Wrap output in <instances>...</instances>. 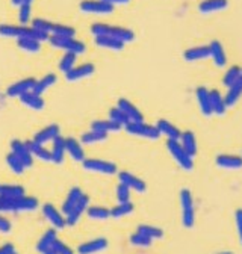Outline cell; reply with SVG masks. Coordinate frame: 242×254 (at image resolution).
Listing matches in <instances>:
<instances>
[{
  "instance_id": "cell-20",
  "label": "cell",
  "mask_w": 242,
  "mask_h": 254,
  "mask_svg": "<svg viewBox=\"0 0 242 254\" xmlns=\"http://www.w3.org/2000/svg\"><path fill=\"white\" fill-rule=\"evenodd\" d=\"M229 6V0H203L198 5V11L201 14H212L223 11Z\"/></svg>"
},
{
  "instance_id": "cell-1",
  "label": "cell",
  "mask_w": 242,
  "mask_h": 254,
  "mask_svg": "<svg viewBox=\"0 0 242 254\" xmlns=\"http://www.w3.org/2000/svg\"><path fill=\"white\" fill-rule=\"evenodd\" d=\"M180 206H182V224L186 229H192L195 224V207L189 189L180 190Z\"/></svg>"
},
{
  "instance_id": "cell-13",
  "label": "cell",
  "mask_w": 242,
  "mask_h": 254,
  "mask_svg": "<svg viewBox=\"0 0 242 254\" xmlns=\"http://www.w3.org/2000/svg\"><path fill=\"white\" fill-rule=\"evenodd\" d=\"M215 162L220 168H224V170H239V168H242V156L220 154V156H217Z\"/></svg>"
},
{
  "instance_id": "cell-27",
  "label": "cell",
  "mask_w": 242,
  "mask_h": 254,
  "mask_svg": "<svg viewBox=\"0 0 242 254\" xmlns=\"http://www.w3.org/2000/svg\"><path fill=\"white\" fill-rule=\"evenodd\" d=\"M109 35L117 38L118 41L121 43H130L135 40V34H133V30L127 29V27H121V26H111V32H109Z\"/></svg>"
},
{
  "instance_id": "cell-40",
  "label": "cell",
  "mask_w": 242,
  "mask_h": 254,
  "mask_svg": "<svg viewBox=\"0 0 242 254\" xmlns=\"http://www.w3.org/2000/svg\"><path fill=\"white\" fill-rule=\"evenodd\" d=\"M74 34H76L74 27L65 26V24H58V23H55V24H53V29H52V35H55V37H67V38H73Z\"/></svg>"
},
{
  "instance_id": "cell-39",
  "label": "cell",
  "mask_w": 242,
  "mask_h": 254,
  "mask_svg": "<svg viewBox=\"0 0 242 254\" xmlns=\"http://www.w3.org/2000/svg\"><path fill=\"white\" fill-rule=\"evenodd\" d=\"M242 76V68L241 67H238V65H233V67H230L227 71H226V74H224V77H223V83H224V86H232L239 77Z\"/></svg>"
},
{
  "instance_id": "cell-50",
  "label": "cell",
  "mask_w": 242,
  "mask_h": 254,
  "mask_svg": "<svg viewBox=\"0 0 242 254\" xmlns=\"http://www.w3.org/2000/svg\"><path fill=\"white\" fill-rule=\"evenodd\" d=\"M52 250L55 251V254H74V251H73L68 245H65L64 242H60V241H58V239L53 242Z\"/></svg>"
},
{
  "instance_id": "cell-49",
  "label": "cell",
  "mask_w": 242,
  "mask_h": 254,
  "mask_svg": "<svg viewBox=\"0 0 242 254\" xmlns=\"http://www.w3.org/2000/svg\"><path fill=\"white\" fill-rule=\"evenodd\" d=\"M91 32H93L94 37H103V35H109L111 32V24L106 23H94L91 26Z\"/></svg>"
},
{
  "instance_id": "cell-60",
  "label": "cell",
  "mask_w": 242,
  "mask_h": 254,
  "mask_svg": "<svg viewBox=\"0 0 242 254\" xmlns=\"http://www.w3.org/2000/svg\"><path fill=\"white\" fill-rule=\"evenodd\" d=\"M14 254H15V253H14Z\"/></svg>"
},
{
  "instance_id": "cell-53",
  "label": "cell",
  "mask_w": 242,
  "mask_h": 254,
  "mask_svg": "<svg viewBox=\"0 0 242 254\" xmlns=\"http://www.w3.org/2000/svg\"><path fill=\"white\" fill-rule=\"evenodd\" d=\"M11 230V224H9V221L5 218V216H0V232H9Z\"/></svg>"
},
{
  "instance_id": "cell-42",
  "label": "cell",
  "mask_w": 242,
  "mask_h": 254,
  "mask_svg": "<svg viewBox=\"0 0 242 254\" xmlns=\"http://www.w3.org/2000/svg\"><path fill=\"white\" fill-rule=\"evenodd\" d=\"M129 241H130V244H132L133 247H138V248H150L151 244H153V241H151L150 238H147V236H144V235L139 233V232L132 233Z\"/></svg>"
},
{
  "instance_id": "cell-7",
  "label": "cell",
  "mask_w": 242,
  "mask_h": 254,
  "mask_svg": "<svg viewBox=\"0 0 242 254\" xmlns=\"http://www.w3.org/2000/svg\"><path fill=\"white\" fill-rule=\"evenodd\" d=\"M118 179H120V183L126 185L130 190H136V192H145L147 190V183L132 173L121 171L118 173Z\"/></svg>"
},
{
  "instance_id": "cell-26",
  "label": "cell",
  "mask_w": 242,
  "mask_h": 254,
  "mask_svg": "<svg viewBox=\"0 0 242 254\" xmlns=\"http://www.w3.org/2000/svg\"><path fill=\"white\" fill-rule=\"evenodd\" d=\"M65 153H67V148H65V139L58 136L56 139H53V148L50 151L52 154V161L55 164H60L64 161L65 157Z\"/></svg>"
},
{
  "instance_id": "cell-29",
  "label": "cell",
  "mask_w": 242,
  "mask_h": 254,
  "mask_svg": "<svg viewBox=\"0 0 242 254\" xmlns=\"http://www.w3.org/2000/svg\"><path fill=\"white\" fill-rule=\"evenodd\" d=\"M91 129L109 133V132H118L121 129V126H118L117 123H114L112 120L108 118V120H96V121H93V124H91Z\"/></svg>"
},
{
  "instance_id": "cell-58",
  "label": "cell",
  "mask_w": 242,
  "mask_h": 254,
  "mask_svg": "<svg viewBox=\"0 0 242 254\" xmlns=\"http://www.w3.org/2000/svg\"><path fill=\"white\" fill-rule=\"evenodd\" d=\"M44 254H55V251H53V250H52V248H50V250H49V251H46V253H44Z\"/></svg>"
},
{
  "instance_id": "cell-48",
  "label": "cell",
  "mask_w": 242,
  "mask_h": 254,
  "mask_svg": "<svg viewBox=\"0 0 242 254\" xmlns=\"http://www.w3.org/2000/svg\"><path fill=\"white\" fill-rule=\"evenodd\" d=\"M6 161H8V165L11 167V170L14 171V173H17V174H20V173H23L24 171V165H23V162L20 161V159L14 154V153H11L8 157H6Z\"/></svg>"
},
{
  "instance_id": "cell-43",
  "label": "cell",
  "mask_w": 242,
  "mask_h": 254,
  "mask_svg": "<svg viewBox=\"0 0 242 254\" xmlns=\"http://www.w3.org/2000/svg\"><path fill=\"white\" fill-rule=\"evenodd\" d=\"M23 26H14V24H0V35L2 37H14L20 38L21 37Z\"/></svg>"
},
{
  "instance_id": "cell-22",
  "label": "cell",
  "mask_w": 242,
  "mask_h": 254,
  "mask_svg": "<svg viewBox=\"0 0 242 254\" xmlns=\"http://www.w3.org/2000/svg\"><path fill=\"white\" fill-rule=\"evenodd\" d=\"M241 97H242V76L232 86H229V91L224 95V100H226L227 108L236 105Z\"/></svg>"
},
{
  "instance_id": "cell-31",
  "label": "cell",
  "mask_w": 242,
  "mask_h": 254,
  "mask_svg": "<svg viewBox=\"0 0 242 254\" xmlns=\"http://www.w3.org/2000/svg\"><path fill=\"white\" fill-rule=\"evenodd\" d=\"M83 195V192H82V189L80 188H73L70 192H68V195H67V198H65V201H64V204H62V212L67 215V213H70V210L76 206V203L79 201V198Z\"/></svg>"
},
{
  "instance_id": "cell-8",
  "label": "cell",
  "mask_w": 242,
  "mask_h": 254,
  "mask_svg": "<svg viewBox=\"0 0 242 254\" xmlns=\"http://www.w3.org/2000/svg\"><path fill=\"white\" fill-rule=\"evenodd\" d=\"M88 206H89V197H88L86 194H83V195L79 198V201L76 203V206L70 210V213H67V216H65L67 226H74V224H77V221H79L80 216L86 212Z\"/></svg>"
},
{
  "instance_id": "cell-46",
  "label": "cell",
  "mask_w": 242,
  "mask_h": 254,
  "mask_svg": "<svg viewBox=\"0 0 242 254\" xmlns=\"http://www.w3.org/2000/svg\"><path fill=\"white\" fill-rule=\"evenodd\" d=\"M117 200H118V203L130 201V189L123 183H118V186H117Z\"/></svg>"
},
{
  "instance_id": "cell-14",
  "label": "cell",
  "mask_w": 242,
  "mask_h": 254,
  "mask_svg": "<svg viewBox=\"0 0 242 254\" xmlns=\"http://www.w3.org/2000/svg\"><path fill=\"white\" fill-rule=\"evenodd\" d=\"M209 50H210V58L214 59L215 62V65L223 68L226 67V64H227V55H226V50L223 47V44L220 41H212L209 44Z\"/></svg>"
},
{
  "instance_id": "cell-11",
  "label": "cell",
  "mask_w": 242,
  "mask_h": 254,
  "mask_svg": "<svg viewBox=\"0 0 242 254\" xmlns=\"http://www.w3.org/2000/svg\"><path fill=\"white\" fill-rule=\"evenodd\" d=\"M195 99H197V103H198V108L201 111V114L204 117H210L214 115L212 114V106H210V94H209V89L204 88V86H198L195 89Z\"/></svg>"
},
{
  "instance_id": "cell-59",
  "label": "cell",
  "mask_w": 242,
  "mask_h": 254,
  "mask_svg": "<svg viewBox=\"0 0 242 254\" xmlns=\"http://www.w3.org/2000/svg\"><path fill=\"white\" fill-rule=\"evenodd\" d=\"M218 254H233V253H230V251H224V253H218Z\"/></svg>"
},
{
  "instance_id": "cell-18",
  "label": "cell",
  "mask_w": 242,
  "mask_h": 254,
  "mask_svg": "<svg viewBox=\"0 0 242 254\" xmlns=\"http://www.w3.org/2000/svg\"><path fill=\"white\" fill-rule=\"evenodd\" d=\"M156 127L161 135H165L168 139H180V135H182V130L179 129L177 126H174L171 121L168 120H159L156 123Z\"/></svg>"
},
{
  "instance_id": "cell-54",
  "label": "cell",
  "mask_w": 242,
  "mask_h": 254,
  "mask_svg": "<svg viewBox=\"0 0 242 254\" xmlns=\"http://www.w3.org/2000/svg\"><path fill=\"white\" fill-rule=\"evenodd\" d=\"M0 254H14V248L11 244H6L3 245L2 248H0Z\"/></svg>"
},
{
  "instance_id": "cell-33",
  "label": "cell",
  "mask_w": 242,
  "mask_h": 254,
  "mask_svg": "<svg viewBox=\"0 0 242 254\" xmlns=\"http://www.w3.org/2000/svg\"><path fill=\"white\" fill-rule=\"evenodd\" d=\"M136 232L142 233L144 236L150 238L151 241L164 238V230H162V229H159V227H155V226H150V224H141V226H138Z\"/></svg>"
},
{
  "instance_id": "cell-10",
  "label": "cell",
  "mask_w": 242,
  "mask_h": 254,
  "mask_svg": "<svg viewBox=\"0 0 242 254\" xmlns=\"http://www.w3.org/2000/svg\"><path fill=\"white\" fill-rule=\"evenodd\" d=\"M96 71V67L93 64H82V65L73 67L68 73H65V79L70 82H76V80H82L88 76H91Z\"/></svg>"
},
{
  "instance_id": "cell-47",
  "label": "cell",
  "mask_w": 242,
  "mask_h": 254,
  "mask_svg": "<svg viewBox=\"0 0 242 254\" xmlns=\"http://www.w3.org/2000/svg\"><path fill=\"white\" fill-rule=\"evenodd\" d=\"M53 24L52 21L46 20V18H35L32 21V27L41 30V32H46V34H52V29H53Z\"/></svg>"
},
{
  "instance_id": "cell-38",
  "label": "cell",
  "mask_w": 242,
  "mask_h": 254,
  "mask_svg": "<svg viewBox=\"0 0 242 254\" xmlns=\"http://www.w3.org/2000/svg\"><path fill=\"white\" fill-rule=\"evenodd\" d=\"M17 44L21 50L29 52V53H37L41 49V43H38L35 40H30V38H18Z\"/></svg>"
},
{
  "instance_id": "cell-21",
  "label": "cell",
  "mask_w": 242,
  "mask_h": 254,
  "mask_svg": "<svg viewBox=\"0 0 242 254\" xmlns=\"http://www.w3.org/2000/svg\"><path fill=\"white\" fill-rule=\"evenodd\" d=\"M209 56H210L209 46H197V47H191V49L183 52V59L188 62L201 61V59H206Z\"/></svg>"
},
{
  "instance_id": "cell-6",
  "label": "cell",
  "mask_w": 242,
  "mask_h": 254,
  "mask_svg": "<svg viewBox=\"0 0 242 254\" xmlns=\"http://www.w3.org/2000/svg\"><path fill=\"white\" fill-rule=\"evenodd\" d=\"M80 9L86 14H99V15L114 12V6L103 2V0H83V2H80Z\"/></svg>"
},
{
  "instance_id": "cell-37",
  "label": "cell",
  "mask_w": 242,
  "mask_h": 254,
  "mask_svg": "<svg viewBox=\"0 0 242 254\" xmlns=\"http://www.w3.org/2000/svg\"><path fill=\"white\" fill-rule=\"evenodd\" d=\"M55 82H56V76L55 74H47V76H44L41 80H37L35 82V86H34V92L35 94H38V95H41L47 88H50L52 85H55Z\"/></svg>"
},
{
  "instance_id": "cell-17",
  "label": "cell",
  "mask_w": 242,
  "mask_h": 254,
  "mask_svg": "<svg viewBox=\"0 0 242 254\" xmlns=\"http://www.w3.org/2000/svg\"><path fill=\"white\" fill-rule=\"evenodd\" d=\"M118 108L127 115L129 121H144L142 112L130 100H127V99H120L118 100Z\"/></svg>"
},
{
  "instance_id": "cell-5",
  "label": "cell",
  "mask_w": 242,
  "mask_h": 254,
  "mask_svg": "<svg viewBox=\"0 0 242 254\" xmlns=\"http://www.w3.org/2000/svg\"><path fill=\"white\" fill-rule=\"evenodd\" d=\"M83 168L91 173H99V174H117V165L109 161H103V159H85L82 162Z\"/></svg>"
},
{
  "instance_id": "cell-41",
  "label": "cell",
  "mask_w": 242,
  "mask_h": 254,
  "mask_svg": "<svg viewBox=\"0 0 242 254\" xmlns=\"http://www.w3.org/2000/svg\"><path fill=\"white\" fill-rule=\"evenodd\" d=\"M109 120H112L114 123H117L118 126H121V127H124L126 124H129L130 121H129V118H127V115L121 111L118 106L117 108H112V109H109Z\"/></svg>"
},
{
  "instance_id": "cell-15",
  "label": "cell",
  "mask_w": 242,
  "mask_h": 254,
  "mask_svg": "<svg viewBox=\"0 0 242 254\" xmlns=\"http://www.w3.org/2000/svg\"><path fill=\"white\" fill-rule=\"evenodd\" d=\"M11 147H12V153L20 159L24 167H30V165H32L34 159H32V153H30L27 144H23L20 141H12Z\"/></svg>"
},
{
  "instance_id": "cell-2",
  "label": "cell",
  "mask_w": 242,
  "mask_h": 254,
  "mask_svg": "<svg viewBox=\"0 0 242 254\" xmlns=\"http://www.w3.org/2000/svg\"><path fill=\"white\" fill-rule=\"evenodd\" d=\"M124 129L127 133L138 136V138H144V139L155 141V139H159V136H161L156 126L147 124L144 121H130L129 124L124 126Z\"/></svg>"
},
{
  "instance_id": "cell-32",
  "label": "cell",
  "mask_w": 242,
  "mask_h": 254,
  "mask_svg": "<svg viewBox=\"0 0 242 254\" xmlns=\"http://www.w3.org/2000/svg\"><path fill=\"white\" fill-rule=\"evenodd\" d=\"M86 215L91 219H97V221H105L111 218V209H106L103 206H88Z\"/></svg>"
},
{
  "instance_id": "cell-28",
  "label": "cell",
  "mask_w": 242,
  "mask_h": 254,
  "mask_svg": "<svg viewBox=\"0 0 242 254\" xmlns=\"http://www.w3.org/2000/svg\"><path fill=\"white\" fill-rule=\"evenodd\" d=\"M59 136V127L58 126H49V127H46V129H43L41 132H38L37 135H35V139H34V142H37V144H46V142H49V141H53V139H56Z\"/></svg>"
},
{
  "instance_id": "cell-34",
  "label": "cell",
  "mask_w": 242,
  "mask_h": 254,
  "mask_svg": "<svg viewBox=\"0 0 242 254\" xmlns=\"http://www.w3.org/2000/svg\"><path fill=\"white\" fill-rule=\"evenodd\" d=\"M105 139H108V133L100 132V130H94V129L88 130V132L83 133L82 138H80V141H82L83 144H97V142H102V141H105Z\"/></svg>"
},
{
  "instance_id": "cell-23",
  "label": "cell",
  "mask_w": 242,
  "mask_h": 254,
  "mask_svg": "<svg viewBox=\"0 0 242 254\" xmlns=\"http://www.w3.org/2000/svg\"><path fill=\"white\" fill-rule=\"evenodd\" d=\"M65 148H67V153L74 159L76 162H83L85 161V151L82 148V144L77 139L67 138L65 139Z\"/></svg>"
},
{
  "instance_id": "cell-51",
  "label": "cell",
  "mask_w": 242,
  "mask_h": 254,
  "mask_svg": "<svg viewBox=\"0 0 242 254\" xmlns=\"http://www.w3.org/2000/svg\"><path fill=\"white\" fill-rule=\"evenodd\" d=\"M30 20V3H21L20 5V23L21 26H26Z\"/></svg>"
},
{
  "instance_id": "cell-12",
  "label": "cell",
  "mask_w": 242,
  "mask_h": 254,
  "mask_svg": "<svg viewBox=\"0 0 242 254\" xmlns=\"http://www.w3.org/2000/svg\"><path fill=\"white\" fill-rule=\"evenodd\" d=\"M35 79L29 77V79H23V80H18L15 82L14 85H11L8 88V95H11V97H21L23 94L32 91L34 86H35Z\"/></svg>"
},
{
  "instance_id": "cell-19",
  "label": "cell",
  "mask_w": 242,
  "mask_h": 254,
  "mask_svg": "<svg viewBox=\"0 0 242 254\" xmlns=\"http://www.w3.org/2000/svg\"><path fill=\"white\" fill-rule=\"evenodd\" d=\"M210 94V106H212V114L215 115H224L226 111H227V105H226V100L221 95V92L218 89H212L209 91Z\"/></svg>"
},
{
  "instance_id": "cell-35",
  "label": "cell",
  "mask_w": 242,
  "mask_h": 254,
  "mask_svg": "<svg viewBox=\"0 0 242 254\" xmlns=\"http://www.w3.org/2000/svg\"><path fill=\"white\" fill-rule=\"evenodd\" d=\"M135 210V206L132 201H126V203H118L115 207L111 209V216L112 218H123L126 215H130Z\"/></svg>"
},
{
  "instance_id": "cell-36",
  "label": "cell",
  "mask_w": 242,
  "mask_h": 254,
  "mask_svg": "<svg viewBox=\"0 0 242 254\" xmlns=\"http://www.w3.org/2000/svg\"><path fill=\"white\" fill-rule=\"evenodd\" d=\"M76 61H77V55L71 53V52H65V55L62 56L59 62V70L62 71L64 74L68 73L73 67H76Z\"/></svg>"
},
{
  "instance_id": "cell-57",
  "label": "cell",
  "mask_w": 242,
  "mask_h": 254,
  "mask_svg": "<svg viewBox=\"0 0 242 254\" xmlns=\"http://www.w3.org/2000/svg\"><path fill=\"white\" fill-rule=\"evenodd\" d=\"M32 2H34V0H23V3H30V5H32Z\"/></svg>"
},
{
  "instance_id": "cell-9",
  "label": "cell",
  "mask_w": 242,
  "mask_h": 254,
  "mask_svg": "<svg viewBox=\"0 0 242 254\" xmlns=\"http://www.w3.org/2000/svg\"><path fill=\"white\" fill-rule=\"evenodd\" d=\"M108 245H109V242L106 238H96V239H91V241L82 244L77 248V253L79 254H96V253L106 250Z\"/></svg>"
},
{
  "instance_id": "cell-30",
  "label": "cell",
  "mask_w": 242,
  "mask_h": 254,
  "mask_svg": "<svg viewBox=\"0 0 242 254\" xmlns=\"http://www.w3.org/2000/svg\"><path fill=\"white\" fill-rule=\"evenodd\" d=\"M20 99H21V102H23L26 106H29V108H34V109H43V106H44V100H43V97H41V95H38V94H35L34 91H29V92L23 94Z\"/></svg>"
},
{
  "instance_id": "cell-45",
  "label": "cell",
  "mask_w": 242,
  "mask_h": 254,
  "mask_svg": "<svg viewBox=\"0 0 242 254\" xmlns=\"http://www.w3.org/2000/svg\"><path fill=\"white\" fill-rule=\"evenodd\" d=\"M24 194L21 186H0V195L8 198H17Z\"/></svg>"
},
{
  "instance_id": "cell-24",
  "label": "cell",
  "mask_w": 242,
  "mask_h": 254,
  "mask_svg": "<svg viewBox=\"0 0 242 254\" xmlns=\"http://www.w3.org/2000/svg\"><path fill=\"white\" fill-rule=\"evenodd\" d=\"M44 215H46V218L53 224V227H56V229H62L67 224L65 218L62 216V213L58 212V209L53 207L52 204H46L44 206Z\"/></svg>"
},
{
  "instance_id": "cell-55",
  "label": "cell",
  "mask_w": 242,
  "mask_h": 254,
  "mask_svg": "<svg viewBox=\"0 0 242 254\" xmlns=\"http://www.w3.org/2000/svg\"><path fill=\"white\" fill-rule=\"evenodd\" d=\"M103 2H106V3H109V5H112V6H115V5H126V3L130 2V0H103Z\"/></svg>"
},
{
  "instance_id": "cell-3",
  "label": "cell",
  "mask_w": 242,
  "mask_h": 254,
  "mask_svg": "<svg viewBox=\"0 0 242 254\" xmlns=\"http://www.w3.org/2000/svg\"><path fill=\"white\" fill-rule=\"evenodd\" d=\"M167 148L180 168H183L186 171H191L194 168V157H191L183 150V147L180 145V142L177 139H167Z\"/></svg>"
},
{
  "instance_id": "cell-16",
  "label": "cell",
  "mask_w": 242,
  "mask_h": 254,
  "mask_svg": "<svg viewBox=\"0 0 242 254\" xmlns=\"http://www.w3.org/2000/svg\"><path fill=\"white\" fill-rule=\"evenodd\" d=\"M179 142H180V145L183 147V150H185L191 157H194V156L197 154L198 147H197V138H195V133H194V132H191V130L182 132Z\"/></svg>"
},
{
  "instance_id": "cell-25",
  "label": "cell",
  "mask_w": 242,
  "mask_h": 254,
  "mask_svg": "<svg viewBox=\"0 0 242 254\" xmlns=\"http://www.w3.org/2000/svg\"><path fill=\"white\" fill-rule=\"evenodd\" d=\"M96 46L102 47V49H108V50H114V52H120L124 49V43L118 41L117 38L111 37V35H103V37H96Z\"/></svg>"
},
{
  "instance_id": "cell-56",
  "label": "cell",
  "mask_w": 242,
  "mask_h": 254,
  "mask_svg": "<svg viewBox=\"0 0 242 254\" xmlns=\"http://www.w3.org/2000/svg\"><path fill=\"white\" fill-rule=\"evenodd\" d=\"M11 2H12V3H14L15 6H20V5L23 3V0H11Z\"/></svg>"
},
{
  "instance_id": "cell-52",
  "label": "cell",
  "mask_w": 242,
  "mask_h": 254,
  "mask_svg": "<svg viewBox=\"0 0 242 254\" xmlns=\"http://www.w3.org/2000/svg\"><path fill=\"white\" fill-rule=\"evenodd\" d=\"M235 221H236V229H238V236L242 244V209H238L235 212Z\"/></svg>"
},
{
  "instance_id": "cell-4",
  "label": "cell",
  "mask_w": 242,
  "mask_h": 254,
  "mask_svg": "<svg viewBox=\"0 0 242 254\" xmlns=\"http://www.w3.org/2000/svg\"><path fill=\"white\" fill-rule=\"evenodd\" d=\"M50 44L56 49H60V50H65V52H71V53H76V55H82L86 47L82 41L76 40L74 37L73 38H67V37H55L52 35L49 38Z\"/></svg>"
},
{
  "instance_id": "cell-44",
  "label": "cell",
  "mask_w": 242,
  "mask_h": 254,
  "mask_svg": "<svg viewBox=\"0 0 242 254\" xmlns=\"http://www.w3.org/2000/svg\"><path fill=\"white\" fill-rule=\"evenodd\" d=\"M55 241H56V232H55V230H49V232L41 238V241H40V244H38V251H41V253L49 251V250L52 248V245H53Z\"/></svg>"
}]
</instances>
